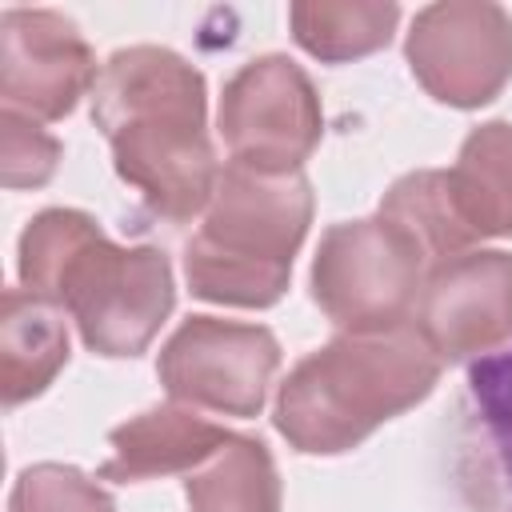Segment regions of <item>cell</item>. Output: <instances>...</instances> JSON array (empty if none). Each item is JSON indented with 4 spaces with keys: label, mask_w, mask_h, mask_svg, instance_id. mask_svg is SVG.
<instances>
[{
    "label": "cell",
    "mask_w": 512,
    "mask_h": 512,
    "mask_svg": "<svg viewBox=\"0 0 512 512\" xmlns=\"http://www.w3.org/2000/svg\"><path fill=\"white\" fill-rule=\"evenodd\" d=\"M216 128L228 148V164L284 176L304 172V160L320 148L324 108L296 60L264 52L240 64L224 84Z\"/></svg>",
    "instance_id": "obj_6"
},
{
    "label": "cell",
    "mask_w": 512,
    "mask_h": 512,
    "mask_svg": "<svg viewBox=\"0 0 512 512\" xmlns=\"http://www.w3.org/2000/svg\"><path fill=\"white\" fill-rule=\"evenodd\" d=\"M276 372V336L264 324L220 316H188L156 356V376L168 400L236 420L260 416Z\"/></svg>",
    "instance_id": "obj_7"
},
{
    "label": "cell",
    "mask_w": 512,
    "mask_h": 512,
    "mask_svg": "<svg viewBox=\"0 0 512 512\" xmlns=\"http://www.w3.org/2000/svg\"><path fill=\"white\" fill-rule=\"evenodd\" d=\"M232 432L224 424H212L196 416V408H184L176 400L144 408L140 416L116 424L108 432L112 456L100 464V480L140 484V480H164V476H188L196 472Z\"/></svg>",
    "instance_id": "obj_11"
},
{
    "label": "cell",
    "mask_w": 512,
    "mask_h": 512,
    "mask_svg": "<svg viewBox=\"0 0 512 512\" xmlns=\"http://www.w3.org/2000/svg\"><path fill=\"white\" fill-rule=\"evenodd\" d=\"M428 260L380 212L332 224L312 256L308 288L340 332H388L412 320Z\"/></svg>",
    "instance_id": "obj_5"
},
{
    "label": "cell",
    "mask_w": 512,
    "mask_h": 512,
    "mask_svg": "<svg viewBox=\"0 0 512 512\" xmlns=\"http://www.w3.org/2000/svg\"><path fill=\"white\" fill-rule=\"evenodd\" d=\"M60 140L20 112H0V180L4 188H40L56 176Z\"/></svg>",
    "instance_id": "obj_18"
},
{
    "label": "cell",
    "mask_w": 512,
    "mask_h": 512,
    "mask_svg": "<svg viewBox=\"0 0 512 512\" xmlns=\"http://www.w3.org/2000/svg\"><path fill=\"white\" fill-rule=\"evenodd\" d=\"M100 80L96 52L56 8H8L0 16V96L36 124L64 120Z\"/></svg>",
    "instance_id": "obj_9"
},
{
    "label": "cell",
    "mask_w": 512,
    "mask_h": 512,
    "mask_svg": "<svg viewBox=\"0 0 512 512\" xmlns=\"http://www.w3.org/2000/svg\"><path fill=\"white\" fill-rule=\"evenodd\" d=\"M472 384H476V396H484L492 420L512 424V348L480 360L472 368Z\"/></svg>",
    "instance_id": "obj_19"
},
{
    "label": "cell",
    "mask_w": 512,
    "mask_h": 512,
    "mask_svg": "<svg viewBox=\"0 0 512 512\" xmlns=\"http://www.w3.org/2000/svg\"><path fill=\"white\" fill-rule=\"evenodd\" d=\"M440 368L412 320L388 332H340L284 376L272 424L304 456H340L416 408Z\"/></svg>",
    "instance_id": "obj_3"
},
{
    "label": "cell",
    "mask_w": 512,
    "mask_h": 512,
    "mask_svg": "<svg viewBox=\"0 0 512 512\" xmlns=\"http://www.w3.org/2000/svg\"><path fill=\"white\" fill-rule=\"evenodd\" d=\"M288 24L308 56L344 64L380 52L400 24V8L384 0H296Z\"/></svg>",
    "instance_id": "obj_16"
},
{
    "label": "cell",
    "mask_w": 512,
    "mask_h": 512,
    "mask_svg": "<svg viewBox=\"0 0 512 512\" xmlns=\"http://www.w3.org/2000/svg\"><path fill=\"white\" fill-rule=\"evenodd\" d=\"M304 172H252L224 164L200 228L184 244L192 296L228 308H272L292 280V260L312 224Z\"/></svg>",
    "instance_id": "obj_4"
},
{
    "label": "cell",
    "mask_w": 512,
    "mask_h": 512,
    "mask_svg": "<svg viewBox=\"0 0 512 512\" xmlns=\"http://www.w3.org/2000/svg\"><path fill=\"white\" fill-rule=\"evenodd\" d=\"M412 324L440 360L496 352L512 336V252L472 248L432 264Z\"/></svg>",
    "instance_id": "obj_10"
},
{
    "label": "cell",
    "mask_w": 512,
    "mask_h": 512,
    "mask_svg": "<svg viewBox=\"0 0 512 512\" xmlns=\"http://www.w3.org/2000/svg\"><path fill=\"white\" fill-rule=\"evenodd\" d=\"M376 212L384 220H392L420 248L428 268L440 260H452L460 252H472L480 244V236L468 228V220L456 204L448 168H420V172L400 176L384 192Z\"/></svg>",
    "instance_id": "obj_14"
},
{
    "label": "cell",
    "mask_w": 512,
    "mask_h": 512,
    "mask_svg": "<svg viewBox=\"0 0 512 512\" xmlns=\"http://www.w3.org/2000/svg\"><path fill=\"white\" fill-rule=\"evenodd\" d=\"M188 512H280V472L264 440L232 432L184 480Z\"/></svg>",
    "instance_id": "obj_15"
},
{
    "label": "cell",
    "mask_w": 512,
    "mask_h": 512,
    "mask_svg": "<svg viewBox=\"0 0 512 512\" xmlns=\"http://www.w3.org/2000/svg\"><path fill=\"white\" fill-rule=\"evenodd\" d=\"M404 60L448 108H480L512 80V16L492 0H440L412 16Z\"/></svg>",
    "instance_id": "obj_8"
},
{
    "label": "cell",
    "mask_w": 512,
    "mask_h": 512,
    "mask_svg": "<svg viewBox=\"0 0 512 512\" xmlns=\"http://www.w3.org/2000/svg\"><path fill=\"white\" fill-rule=\"evenodd\" d=\"M92 124L112 148L116 176L156 216L172 224L204 216L220 164L196 64L160 44L116 48L92 88Z\"/></svg>",
    "instance_id": "obj_1"
},
{
    "label": "cell",
    "mask_w": 512,
    "mask_h": 512,
    "mask_svg": "<svg viewBox=\"0 0 512 512\" xmlns=\"http://www.w3.org/2000/svg\"><path fill=\"white\" fill-rule=\"evenodd\" d=\"M68 364L64 312L28 288H8L0 308V400L20 408L36 400Z\"/></svg>",
    "instance_id": "obj_12"
},
{
    "label": "cell",
    "mask_w": 512,
    "mask_h": 512,
    "mask_svg": "<svg viewBox=\"0 0 512 512\" xmlns=\"http://www.w3.org/2000/svg\"><path fill=\"white\" fill-rule=\"evenodd\" d=\"M8 512H116L112 496L72 464H28L8 492Z\"/></svg>",
    "instance_id": "obj_17"
},
{
    "label": "cell",
    "mask_w": 512,
    "mask_h": 512,
    "mask_svg": "<svg viewBox=\"0 0 512 512\" xmlns=\"http://www.w3.org/2000/svg\"><path fill=\"white\" fill-rule=\"evenodd\" d=\"M20 288L60 308L88 352L140 356L172 316V264L152 244H116L80 208L36 212L16 244Z\"/></svg>",
    "instance_id": "obj_2"
},
{
    "label": "cell",
    "mask_w": 512,
    "mask_h": 512,
    "mask_svg": "<svg viewBox=\"0 0 512 512\" xmlns=\"http://www.w3.org/2000/svg\"><path fill=\"white\" fill-rule=\"evenodd\" d=\"M456 204L480 240H512V124L488 120L472 128L448 168Z\"/></svg>",
    "instance_id": "obj_13"
}]
</instances>
